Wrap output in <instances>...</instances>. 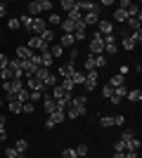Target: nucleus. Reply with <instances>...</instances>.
Returning <instances> with one entry per match:
<instances>
[{
    "label": "nucleus",
    "instance_id": "7c9ffc66",
    "mask_svg": "<svg viewBox=\"0 0 142 158\" xmlns=\"http://www.w3.org/2000/svg\"><path fill=\"white\" fill-rule=\"evenodd\" d=\"M74 31H76V24H71L69 19L62 21V33H74Z\"/></svg>",
    "mask_w": 142,
    "mask_h": 158
},
{
    "label": "nucleus",
    "instance_id": "c85d7f7f",
    "mask_svg": "<svg viewBox=\"0 0 142 158\" xmlns=\"http://www.w3.org/2000/svg\"><path fill=\"white\" fill-rule=\"evenodd\" d=\"M47 52L52 54V59H57V57H62V52H64V47L62 45H50V50Z\"/></svg>",
    "mask_w": 142,
    "mask_h": 158
},
{
    "label": "nucleus",
    "instance_id": "39448f33",
    "mask_svg": "<svg viewBox=\"0 0 142 158\" xmlns=\"http://www.w3.org/2000/svg\"><path fill=\"white\" fill-rule=\"evenodd\" d=\"M97 2H90V0H78V2H76V10H78V12H97Z\"/></svg>",
    "mask_w": 142,
    "mask_h": 158
},
{
    "label": "nucleus",
    "instance_id": "a878e982",
    "mask_svg": "<svg viewBox=\"0 0 142 158\" xmlns=\"http://www.w3.org/2000/svg\"><path fill=\"white\" fill-rule=\"evenodd\" d=\"M109 85H111V87L126 85V78H123V76H118V73H116V76H111V80H109Z\"/></svg>",
    "mask_w": 142,
    "mask_h": 158
},
{
    "label": "nucleus",
    "instance_id": "473e14b6",
    "mask_svg": "<svg viewBox=\"0 0 142 158\" xmlns=\"http://www.w3.org/2000/svg\"><path fill=\"white\" fill-rule=\"evenodd\" d=\"M50 118H52L54 123H62V120L67 118V113H64V111H59V109H57V111H52V113H50Z\"/></svg>",
    "mask_w": 142,
    "mask_h": 158
},
{
    "label": "nucleus",
    "instance_id": "4be33fe9",
    "mask_svg": "<svg viewBox=\"0 0 142 158\" xmlns=\"http://www.w3.org/2000/svg\"><path fill=\"white\" fill-rule=\"evenodd\" d=\"M57 85H59L62 87V90H64V92H74V83H71V78H64V80H62V83H57Z\"/></svg>",
    "mask_w": 142,
    "mask_h": 158
},
{
    "label": "nucleus",
    "instance_id": "f3484780",
    "mask_svg": "<svg viewBox=\"0 0 142 158\" xmlns=\"http://www.w3.org/2000/svg\"><path fill=\"white\" fill-rule=\"evenodd\" d=\"M43 94H45V90H33V92H28V102H31V104L43 102Z\"/></svg>",
    "mask_w": 142,
    "mask_h": 158
},
{
    "label": "nucleus",
    "instance_id": "412c9836",
    "mask_svg": "<svg viewBox=\"0 0 142 158\" xmlns=\"http://www.w3.org/2000/svg\"><path fill=\"white\" fill-rule=\"evenodd\" d=\"M74 43H76L74 33H64V35H62V47H71Z\"/></svg>",
    "mask_w": 142,
    "mask_h": 158
},
{
    "label": "nucleus",
    "instance_id": "49530a36",
    "mask_svg": "<svg viewBox=\"0 0 142 158\" xmlns=\"http://www.w3.org/2000/svg\"><path fill=\"white\" fill-rule=\"evenodd\" d=\"M76 59H78V50L71 47V50H69V64H76Z\"/></svg>",
    "mask_w": 142,
    "mask_h": 158
},
{
    "label": "nucleus",
    "instance_id": "f704fd0d",
    "mask_svg": "<svg viewBox=\"0 0 142 158\" xmlns=\"http://www.w3.org/2000/svg\"><path fill=\"white\" fill-rule=\"evenodd\" d=\"M14 97H17V102H19V104H24V102H28V90L24 87V90H19Z\"/></svg>",
    "mask_w": 142,
    "mask_h": 158
},
{
    "label": "nucleus",
    "instance_id": "79ce46f5",
    "mask_svg": "<svg viewBox=\"0 0 142 158\" xmlns=\"http://www.w3.org/2000/svg\"><path fill=\"white\" fill-rule=\"evenodd\" d=\"M62 158H78V156H76V149H74V146L64 149V151H62Z\"/></svg>",
    "mask_w": 142,
    "mask_h": 158
},
{
    "label": "nucleus",
    "instance_id": "864d4df0",
    "mask_svg": "<svg viewBox=\"0 0 142 158\" xmlns=\"http://www.w3.org/2000/svg\"><path fill=\"white\" fill-rule=\"evenodd\" d=\"M123 123H126V118H123L121 113H118V116H114V125H116V127H121Z\"/></svg>",
    "mask_w": 142,
    "mask_h": 158
},
{
    "label": "nucleus",
    "instance_id": "6e6552de",
    "mask_svg": "<svg viewBox=\"0 0 142 158\" xmlns=\"http://www.w3.org/2000/svg\"><path fill=\"white\" fill-rule=\"evenodd\" d=\"M45 28H47V24L43 21V17H36V19H33V24H31V28H28V31L33 33V35H41V33L45 31Z\"/></svg>",
    "mask_w": 142,
    "mask_h": 158
},
{
    "label": "nucleus",
    "instance_id": "58836bf2",
    "mask_svg": "<svg viewBox=\"0 0 142 158\" xmlns=\"http://www.w3.org/2000/svg\"><path fill=\"white\" fill-rule=\"evenodd\" d=\"M7 109H10V113H21V104L17 102V99H14V102H10V104H7Z\"/></svg>",
    "mask_w": 142,
    "mask_h": 158
},
{
    "label": "nucleus",
    "instance_id": "4d7b16f0",
    "mask_svg": "<svg viewBox=\"0 0 142 158\" xmlns=\"http://www.w3.org/2000/svg\"><path fill=\"white\" fill-rule=\"evenodd\" d=\"M54 125H57V123H54V120L50 118V116H47V120H45V130H52Z\"/></svg>",
    "mask_w": 142,
    "mask_h": 158
},
{
    "label": "nucleus",
    "instance_id": "6ab92c4d",
    "mask_svg": "<svg viewBox=\"0 0 142 158\" xmlns=\"http://www.w3.org/2000/svg\"><path fill=\"white\" fill-rule=\"evenodd\" d=\"M128 12V17H137V19H142V12H140V5H135V2H130V7L126 10Z\"/></svg>",
    "mask_w": 142,
    "mask_h": 158
},
{
    "label": "nucleus",
    "instance_id": "7ed1b4c3",
    "mask_svg": "<svg viewBox=\"0 0 142 158\" xmlns=\"http://www.w3.org/2000/svg\"><path fill=\"white\" fill-rule=\"evenodd\" d=\"M71 104L81 111V116H85V111H88V97H85V94H74V97H71Z\"/></svg>",
    "mask_w": 142,
    "mask_h": 158
},
{
    "label": "nucleus",
    "instance_id": "0e129e2a",
    "mask_svg": "<svg viewBox=\"0 0 142 158\" xmlns=\"http://www.w3.org/2000/svg\"><path fill=\"white\" fill-rule=\"evenodd\" d=\"M0 38H2V35H0Z\"/></svg>",
    "mask_w": 142,
    "mask_h": 158
},
{
    "label": "nucleus",
    "instance_id": "393cba45",
    "mask_svg": "<svg viewBox=\"0 0 142 158\" xmlns=\"http://www.w3.org/2000/svg\"><path fill=\"white\" fill-rule=\"evenodd\" d=\"M93 59H95V69H104L107 66V57L104 54H95Z\"/></svg>",
    "mask_w": 142,
    "mask_h": 158
},
{
    "label": "nucleus",
    "instance_id": "f257e3e1",
    "mask_svg": "<svg viewBox=\"0 0 142 158\" xmlns=\"http://www.w3.org/2000/svg\"><path fill=\"white\" fill-rule=\"evenodd\" d=\"M26 10H28V12H26L28 17H33V19H36V17H41L43 12L52 10V2H50V0H33V2H28Z\"/></svg>",
    "mask_w": 142,
    "mask_h": 158
},
{
    "label": "nucleus",
    "instance_id": "f8f14e48",
    "mask_svg": "<svg viewBox=\"0 0 142 158\" xmlns=\"http://www.w3.org/2000/svg\"><path fill=\"white\" fill-rule=\"evenodd\" d=\"M38 38H41L45 45H52V40H54V31H52V28H45V31H43Z\"/></svg>",
    "mask_w": 142,
    "mask_h": 158
},
{
    "label": "nucleus",
    "instance_id": "052dcab7",
    "mask_svg": "<svg viewBox=\"0 0 142 158\" xmlns=\"http://www.w3.org/2000/svg\"><path fill=\"white\" fill-rule=\"evenodd\" d=\"M114 158H126V153H123V151H116V153H114Z\"/></svg>",
    "mask_w": 142,
    "mask_h": 158
},
{
    "label": "nucleus",
    "instance_id": "de8ad7c7",
    "mask_svg": "<svg viewBox=\"0 0 142 158\" xmlns=\"http://www.w3.org/2000/svg\"><path fill=\"white\" fill-rule=\"evenodd\" d=\"M7 26L12 28V31H17V28H21V26H19V17H12V19L7 21Z\"/></svg>",
    "mask_w": 142,
    "mask_h": 158
},
{
    "label": "nucleus",
    "instance_id": "72a5a7b5",
    "mask_svg": "<svg viewBox=\"0 0 142 158\" xmlns=\"http://www.w3.org/2000/svg\"><path fill=\"white\" fill-rule=\"evenodd\" d=\"M83 69H85V71H97V69H95V59H93V54H88V57H85V64H83Z\"/></svg>",
    "mask_w": 142,
    "mask_h": 158
},
{
    "label": "nucleus",
    "instance_id": "aec40b11",
    "mask_svg": "<svg viewBox=\"0 0 142 158\" xmlns=\"http://www.w3.org/2000/svg\"><path fill=\"white\" fill-rule=\"evenodd\" d=\"M71 83H74V85H83V83H85V73H83V71H74Z\"/></svg>",
    "mask_w": 142,
    "mask_h": 158
},
{
    "label": "nucleus",
    "instance_id": "20e7f679",
    "mask_svg": "<svg viewBox=\"0 0 142 158\" xmlns=\"http://www.w3.org/2000/svg\"><path fill=\"white\" fill-rule=\"evenodd\" d=\"M97 33H100L102 38H104V35H111V33H114V24L107 21V19H100L97 21Z\"/></svg>",
    "mask_w": 142,
    "mask_h": 158
},
{
    "label": "nucleus",
    "instance_id": "f03ea898",
    "mask_svg": "<svg viewBox=\"0 0 142 158\" xmlns=\"http://www.w3.org/2000/svg\"><path fill=\"white\" fill-rule=\"evenodd\" d=\"M90 54H104V38H102L100 33H95L93 38H90Z\"/></svg>",
    "mask_w": 142,
    "mask_h": 158
},
{
    "label": "nucleus",
    "instance_id": "6e6d98bb",
    "mask_svg": "<svg viewBox=\"0 0 142 158\" xmlns=\"http://www.w3.org/2000/svg\"><path fill=\"white\" fill-rule=\"evenodd\" d=\"M118 76H123V78L128 76V64H121V69H118Z\"/></svg>",
    "mask_w": 142,
    "mask_h": 158
},
{
    "label": "nucleus",
    "instance_id": "4c0bfd02",
    "mask_svg": "<svg viewBox=\"0 0 142 158\" xmlns=\"http://www.w3.org/2000/svg\"><path fill=\"white\" fill-rule=\"evenodd\" d=\"M74 149H76V156L78 158L88 156V144H78V146H74Z\"/></svg>",
    "mask_w": 142,
    "mask_h": 158
},
{
    "label": "nucleus",
    "instance_id": "4468645a",
    "mask_svg": "<svg viewBox=\"0 0 142 158\" xmlns=\"http://www.w3.org/2000/svg\"><path fill=\"white\" fill-rule=\"evenodd\" d=\"M97 21H100L97 12H85L83 14V24H85V26H88V24H95V26H97Z\"/></svg>",
    "mask_w": 142,
    "mask_h": 158
},
{
    "label": "nucleus",
    "instance_id": "ea45409f",
    "mask_svg": "<svg viewBox=\"0 0 142 158\" xmlns=\"http://www.w3.org/2000/svg\"><path fill=\"white\" fill-rule=\"evenodd\" d=\"M62 10H64V12H71V10H76V2L74 0H62Z\"/></svg>",
    "mask_w": 142,
    "mask_h": 158
},
{
    "label": "nucleus",
    "instance_id": "9d476101",
    "mask_svg": "<svg viewBox=\"0 0 142 158\" xmlns=\"http://www.w3.org/2000/svg\"><path fill=\"white\" fill-rule=\"evenodd\" d=\"M24 87H26L28 92H33V90H43V87H45V85H43V83H41V80H38V78H33V76H31V78H26V83H24Z\"/></svg>",
    "mask_w": 142,
    "mask_h": 158
},
{
    "label": "nucleus",
    "instance_id": "dca6fc26",
    "mask_svg": "<svg viewBox=\"0 0 142 158\" xmlns=\"http://www.w3.org/2000/svg\"><path fill=\"white\" fill-rule=\"evenodd\" d=\"M38 54H41V66H43V69H50V64H52V54H50V52H38Z\"/></svg>",
    "mask_w": 142,
    "mask_h": 158
},
{
    "label": "nucleus",
    "instance_id": "bf43d9fd",
    "mask_svg": "<svg viewBox=\"0 0 142 158\" xmlns=\"http://www.w3.org/2000/svg\"><path fill=\"white\" fill-rule=\"evenodd\" d=\"M5 12H7V5H5V2H0V17H5Z\"/></svg>",
    "mask_w": 142,
    "mask_h": 158
},
{
    "label": "nucleus",
    "instance_id": "ddd939ff",
    "mask_svg": "<svg viewBox=\"0 0 142 158\" xmlns=\"http://www.w3.org/2000/svg\"><path fill=\"white\" fill-rule=\"evenodd\" d=\"M14 149H17V153L24 158V153H26V149H28V142L26 139H17V142H14Z\"/></svg>",
    "mask_w": 142,
    "mask_h": 158
},
{
    "label": "nucleus",
    "instance_id": "8fccbe9b",
    "mask_svg": "<svg viewBox=\"0 0 142 158\" xmlns=\"http://www.w3.org/2000/svg\"><path fill=\"white\" fill-rule=\"evenodd\" d=\"M7 66H10V57H7V54H0V71L7 69Z\"/></svg>",
    "mask_w": 142,
    "mask_h": 158
},
{
    "label": "nucleus",
    "instance_id": "e2e57ef3",
    "mask_svg": "<svg viewBox=\"0 0 142 158\" xmlns=\"http://www.w3.org/2000/svg\"><path fill=\"white\" fill-rule=\"evenodd\" d=\"M0 106H2V102H0Z\"/></svg>",
    "mask_w": 142,
    "mask_h": 158
},
{
    "label": "nucleus",
    "instance_id": "2f4dec72",
    "mask_svg": "<svg viewBox=\"0 0 142 158\" xmlns=\"http://www.w3.org/2000/svg\"><path fill=\"white\" fill-rule=\"evenodd\" d=\"M43 85H50V87H54V85H57V73H52V71H50V73H47V78L43 80Z\"/></svg>",
    "mask_w": 142,
    "mask_h": 158
},
{
    "label": "nucleus",
    "instance_id": "c9c22d12",
    "mask_svg": "<svg viewBox=\"0 0 142 158\" xmlns=\"http://www.w3.org/2000/svg\"><path fill=\"white\" fill-rule=\"evenodd\" d=\"M47 73H50V69H43V66H41V69H38V71L33 73V78H38V80H41V83H43V80L47 78Z\"/></svg>",
    "mask_w": 142,
    "mask_h": 158
},
{
    "label": "nucleus",
    "instance_id": "c03bdc74",
    "mask_svg": "<svg viewBox=\"0 0 142 158\" xmlns=\"http://www.w3.org/2000/svg\"><path fill=\"white\" fill-rule=\"evenodd\" d=\"M21 111H24V113H33V111H36V104H31V102H24V104H21Z\"/></svg>",
    "mask_w": 142,
    "mask_h": 158
},
{
    "label": "nucleus",
    "instance_id": "a19ab883",
    "mask_svg": "<svg viewBox=\"0 0 142 158\" xmlns=\"http://www.w3.org/2000/svg\"><path fill=\"white\" fill-rule=\"evenodd\" d=\"M128 26L133 28V31H137V28H142V26H140V19H137V17H128Z\"/></svg>",
    "mask_w": 142,
    "mask_h": 158
},
{
    "label": "nucleus",
    "instance_id": "2eb2a0df",
    "mask_svg": "<svg viewBox=\"0 0 142 158\" xmlns=\"http://www.w3.org/2000/svg\"><path fill=\"white\" fill-rule=\"evenodd\" d=\"M19 90H24V80H19V78L10 80V92H12V94H17Z\"/></svg>",
    "mask_w": 142,
    "mask_h": 158
},
{
    "label": "nucleus",
    "instance_id": "a211bd4d",
    "mask_svg": "<svg viewBox=\"0 0 142 158\" xmlns=\"http://www.w3.org/2000/svg\"><path fill=\"white\" fill-rule=\"evenodd\" d=\"M69 21H71V24H81L83 21V14L78 12V10H71V12H69V17H67Z\"/></svg>",
    "mask_w": 142,
    "mask_h": 158
},
{
    "label": "nucleus",
    "instance_id": "37998d69",
    "mask_svg": "<svg viewBox=\"0 0 142 158\" xmlns=\"http://www.w3.org/2000/svg\"><path fill=\"white\" fill-rule=\"evenodd\" d=\"M133 137H135V132H133V130H123V135H121V142H126V144H128V142H130Z\"/></svg>",
    "mask_w": 142,
    "mask_h": 158
},
{
    "label": "nucleus",
    "instance_id": "1a4fd4ad",
    "mask_svg": "<svg viewBox=\"0 0 142 158\" xmlns=\"http://www.w3.org/2000/svg\"><path fill=\"white\" fill-rule=\"evenodd\" d=\"M43 109L47 111V116L52 111H57V102L52 99V94H43Z\"/></svg>",
    "mask_w": 142,
    "mask_h": 158
},
{
    "label": "nucleus",
    "instance_id": "680f3d73",
    "mask_svg": "<svg viewBox=\"0 0 142 158\" xmlns=\"http://www.w3.org/2000/svg\"><path fill=\"white\" fill-rule=\"evenodd\" d=\"M0 127H5V118L2 116H0Z\"/></svg>",
    "mask_w": 142,
    "mask_h": 158
},
{
    "label": "nucleus",
    "instance_id": "603ef678",
    "mask_svg": "<svg viewBox=\"0 0 142 158\" xmlns=\"http://www.w3.org/2000/svg\"><path fill=\"white\" fill-rule=\"evenodd\" d=\"M123 47H126L128 52H130V50H135V45L130 43V38H128V35H123Z\"/></svg>",
    "mask_w": 142,
    "mask_h": 158
},
{
    "label": "nucleus",
    "instance_id": "09e8293b",
    "mask_svg": "<svg viewBox=\"0 0 142 158\" xmlns=\"http://www.w3.org/2000/svg\"><path fill=\"white\" fill-rule=\"evenodd\" d=\"M128 146H126V142H121V139H116L114 142V151H126Z\"/></svg>",
    "mask_w": 142,
    "mask_h": 158
},
{
    "label": "nucleus",
    "instance_id": "0eeeda50",
    "mask_svg": "<svg viewBox=\"0 0 142 158\" xmlns=\"http://www.w3.org/2000/svg\"><path fill=\"white\" fill-rule=\"evenodd\" d=\"M74 71H76V66L74 64H59V71H57V78H71L74 76Z\"/></svg>",
    "mask_w": 142,
    "mask_h": 158
},
{
    "label": "nucleus",
    "instance_id": "5fc2aeb1",
    "mask_svg": "<svg viewBox=\"0 0 142 158\" xmlns=\"http://www.w3.org/2000/svg\"><path fill=\"white\" fill-rule=\"evenodd\" d=\"M47 21H50V24H62V17H59V14H50V19H47Z\"/></svg>",
    "mask_w": 142,
    "mask_h": 158
},
{
    "label": "nucleus",
    "instance_id": "5701e85b",
    "mask_svg": "<svg viewBox=\"0 0 142 158\" xmlns=\"http://www.w3.org/2000/svg\"><path fill=\"white\" fill-rule=\"evenodd\" d=\"M31 24H33V17H28L26 12L19 17V26H24V28H31Z\"/></svg>",
    "mask_w": 142,
    "mask_h": 158
},
{
    "label": "nucleus",
    "instance_id": "bb28decb",
    "mask_svg": "<svg viewBox=\"0 0 142 158\" xmlns=\"http://www.w3.org/2000/svg\"><path fill=\"white\" fill-rule=\"evenodd\" d=\"M114 19L118 21V24H121V21H128V12H126V10H121V7H118V10H116V12H114Z\"/></svg>",
    "mask_w": 142,
    "mask_h": 158
},
{
    "label": "nucleus",
    "instance_id": "a18cd8bd",
    "mask_svg": "<svg viewBox=\"0 0 142 158\" xmlns=\"http://www.w3.org/2000/svg\"><path fill=\"white\" fill-rule=\"evenodd\" d=\"M5 156H7V158H21L19 153H17V149H14V146H7V149H5Z\"/></svg>",
    "mask_w": 142,
    "mask_h": 158
},
{
    "label": "nucleus",
    "instance_id": "423d86ee",
    "mask_svg": "<svg viewBox=\"0 0 142 158\" xmlns=\"http://www.w3.org/2000/svg\"><path fill=\"white\" fill-rule=\"evenodd\" d=\"M83 87H85L88 92H93L95 87H97V71H88V73H85V83H83Z\"/></svg>",
    "mask_w": 142,
    "mask_h": 158
},
{
    "label": "nucleus",
    "instance_id": "cd10ccee",
    "mask_svg": "<svg viewBox=\"0 0 142 158\" xmlns=\"http://www.w3.org/2000/svg\"><path fill=\"white\" fill-rule=\"evenodd\" d=\"M126 146H128L126 151H140L142 142H140V139H135V137H133V139H130V142H128V144H126Z\"/></svg>",
    "mask_w": 142,
    "mask_h": 158
},
{
    "label": "nucleus",
    "instance_id": "e433bc0d",
    "mask_svg": "<svg viewBox=\"0 0 142 158\" xmlns=\"http://www.w3.org/2000/svg\"><path fill=\"white\" fill-rule=\"evenodd\" d=\"M126 97H128L130 102H140V99H142V92H140V90H128V94H126Z\"/></svg>",
    "mask_w": 142,
    "mask_h": 158
},
{
    "label": "nucleus",
    "instance_id": "3c124183",
    "mask_svg": "<svg viewBox=\"0 0 142 158\" xmlns=\"http://www.w3.org/2000/svg\"><path fill=\"white\" fill-rule=\"evenodd\" d=\"M102 94H104V97H111V94H114V87H111V85H109V83H107V85H104V87H102Z\"/></svg>",
    "mask_w": 142,
    "mask_h": 158
},
{
    "label": "nucleus",
    "instance_id": "b1692460",
    "mask_svg": "<svg viewBox=\"0 0 142 158\" xmlns=\"http://www.w3.org/2000/svg\"><path fill=\"white\" fill-rule=\"evenodd\" d=\"M128 38H130V43H133V45H140V43H142V28L133 31V33L128 35Z\"/></svg>",
    "mask_w": 142,
    "mask_h": 158
},
{
    "label": "nucleus",
    "instance_id": "c756f323",
    "mask_svg": "<svg viewBox=\"0 0 142 158\" xmlns=\"http://www.w3.org/2000/svg\"><path fill=\"white\" fill-rule=\"evenodd\" d=\"M100 127H114V116H102L100 118Z\"/></svg>",
    "mask_w": 142,
    "mask_h": 158
},
{
    "label": "nucleus",
    "instance_id": "9b49d317",
    "mask_svg": "<svg viewBox=\"0 0 142 158\" xmlns=\"http://www.w3.org/2000/svg\"><path fill=\"white\" fill-rule=\"evenodd\" d=\"M31 54H33V52H31L26 45H19V47H17V59H19V61H28V59H31Z\"/></svg>",
    "mask_w": 142,
    "mask_h": 158
},
{
    "label": "nucleus",
    "instance_id": "13d9d810",
    "mask_svg": "<svg viewBox=\"0 0 142 158\" xmlns=\"http://www.w3.org/2000/svg\"><path fill=\"white\" fill-rule=\"evenodd\" d=\"M7 137V132H5V127H0V146H2V139Z\"/></svg>",
    "mask_w": 142,
    "mask_h": 158
}]
</instances>
